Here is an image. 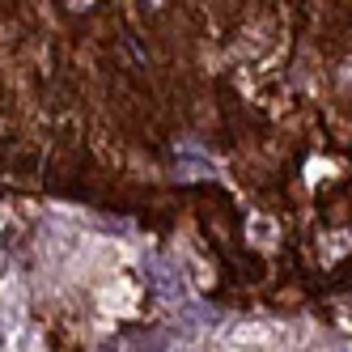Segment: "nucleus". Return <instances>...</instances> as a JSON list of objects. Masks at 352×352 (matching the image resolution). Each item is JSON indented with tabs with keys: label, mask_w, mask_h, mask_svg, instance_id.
Instances as JSON below:
<instances>
[{
	"label": "nucleus",
	"mask_w": 352,
	"mask_h": 352,
	"mask_svg": "<svg viewBox=\"0 0 352 352\" xmlns=\"http://www.w3.org/2000/svg\"><path fill=\"white\" fill-rule=\"evenodd\" d=\"M153 280H157V293H162V297H170V301H179V297H183V280L174 276V267L157 263V267H153Z\"/></svg>",
	"instance_id": "obj_1"
},
{
	"label": "nucleus",
	"mask_w": 352,
	"mask_h": 352,
	"mask_svg": "<svg viewBox=\"0 0 352 352\" xmlns=\"http://www.w3.org/2000/svg\"><path fill=\"white\" fill-rule=\"evenodd\" d=\"M0 348H5V331H0Z\"/></svg>",
	"instance_id": "obj_2"
},
{
	"label": "nucleus",
	"mask_w": 352,
	"mask_h": 352,
	"mask_svg": "<svg viewBox=\"0 0 352 352\" xmlns=\"http://www.w3.org/2000/svg\"><path fill=\"white\" fill-rule=\"evenodd\" d=\"M148 5H157V0H148Z\"/></svg>",
	"instance_id": "obj_3"
}]
</instances>
